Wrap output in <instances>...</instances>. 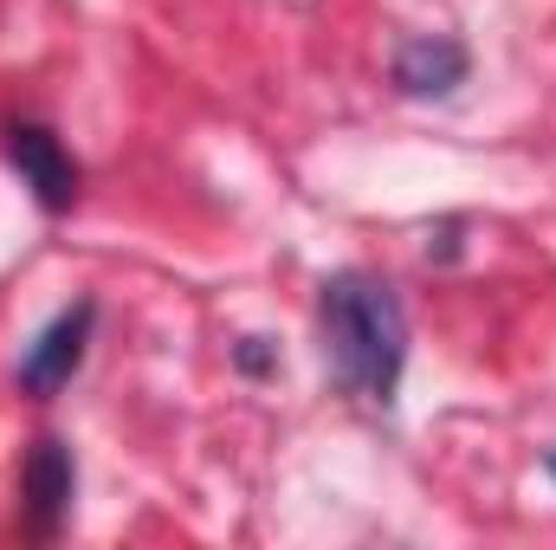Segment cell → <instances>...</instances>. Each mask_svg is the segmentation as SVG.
<instances>
[{
  "instance_id": "cell-7",
  "label": "cell",
  "mask_w": 556,
  "mask_h": 550,
  "mask_svg": "<svg viewBox=\"0 0 556 550\" xmlns=\"http://www.w3.org/2000/svg\"><path fill=\"white\" fill-rule=\"evenodd\" d=\"M551 473H556V453H551Z\"/></svg>"
},
{
  "instance_id": "cell-2",
  "label": "cell",
  "mask_w": 556,
  "mask_h": 550,
  "mask_svg": "<svg viewBox=\"0 0 556 550\" xmlns=\"http://www.w3.org/2000/svg\"><path fill=\"white\" fill-rule=\"evenodd\" d=\"M91 324H98V304H91V298H78L72 311H59V317L33 337V350H26V363H20V389H26V396L65 389V383L78 376L85 350H91Z\"/></svg>"
},
{
  "instance_id": "cell-6",
  "label": "cell",
  "mask_w": 556,
  "mask_h": 550,
  "mask_svg": "<svg viewBox=\"0 0 556 550\" xmlns=\"http://www.w3.org/2000/svg\"><path fill=\"white\" fill-rule=\"evenodd\" d=\"M240 370H253V376H266V370H273V350H266V337H247V343H240Z\"/></svg>"
},
{
  "instance_id": "cell-3",
  "label": "cell",
  "mask_w": 556,
  "mask_h": 550,
  "mask_svg": "<svg viewBox=\"0 0 556 550\" xmlns=\"http://www.w3.org/2000/svg\"><path fill=\"white\" fill-rule=\"evenodd\" d=\"M7 155H13L20 182L33 188V201H39L46 214H65V208L78 201V162L65 155V142L52 137L46 124H13V130H7Z\"/></svg>"
},
{
  "instance_id": "cell-1",
  "label": "cell",
  "mask_w": 556,
  "mask_h": 550,
  "mask_svg": "<svg viewBox=\"0 0 556 550\" xmlns=\"http://www.w3.org/2000/svg\"><path fill=\"white\" fill-rule=\"evenodd\" d=\"M317 324H324V357H330L337 383L350 396L389 409L402 389V370H408V311H402L395 285L369 273L324 278Z\"/></svg>"
},
{
  "instance_id": "cell-5",
  "label": "cell",
  "mask_w": 556,
  "mask_h": 550,
  "mask_svg": "<svg viewBox=\"0 0 556 550\" xmlns=\"http://www.w3.org/2000/svg\"><path fill=\"white\" fill-rule=\"evenodd\" d=\"M466 72H472V59H466V46L459 39H408L402 52H395V85L408 91V98H446V91H459L466 85Z\"/></svg>"
},
{
  "instance_id": "cell-4",
  "label": "cell",
  "mask_w": 556,
  "mask_h": 550,
  "mask_svg": "<svg viewBox=\"0 0 556 550\" xmlns=\"http://www.w3.org/2000/svg\"><path fill=\"white\" fill-rule=\"evenodd\" d=\"M26 518H33V532L39 538H52L59 525H65V512H72V492H78V466H72V453H65V440H39L33 453H26Z\"/></svg>"
}]
</instances>
